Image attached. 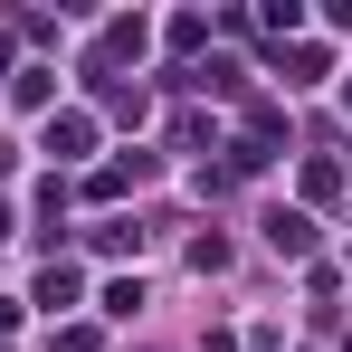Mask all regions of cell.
Returning <instances> with one entry per match:
<instances>
[{
	"instance_id": "obj_1",
	"label": "cell",
	"mask_w": 352,
	"mask_h": 352,
	"mask_svg": "<svg viewBox=\"0 0 352 352\" xmlns=\"http://www.w3.org/2000/svg\"><path fill=\"white\" fill-rule=\"evenodd\" d=\"M267 248H286V257H295V248H305V219H295V210H276V219H267Z\"/></svg>"
}]
</instances>
